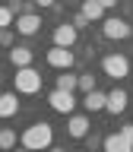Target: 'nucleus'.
<instances>
[{"mask_svg":"<svg viewBox=\"0 0 133 152\" xmlns=\"http://www.w3.org/2000/svg\"><path fill=\"white\" fill-rule=\"evenodd\" d=\"M19 142H22L26 149H32V152L51 149V146H54V127H51L48 121H35L32 127H26V130H22Z\"/></svg>","mask_w":133,"mask_h":152,"instance_id":"nucleus-1","label":"nucleus"},{"mask_svg":"<svg viewBox=\"0 0 133 152\" xmlns=\"http://www.w3.org/2000/svg\"><path fill=\"white\" fill-rule=\"evenodd\" d=\"M41 89V73L35 66H19L13 76V92L16 95H35Z\"/></svg>","mask_w":133,"mask_h":152,"instance_id":"nucleus-2","label":"nucleus"},{"mask_svg":"<svg viewBox=\"0 0 133 152\" xmlns=\"http://www.w3.org/2000/svg\"><path fill=\"white\" fill-rule=\"evenodd\" d=\"M102 35L108 38V41H124V38L133 35V26L127 19H121V16H108L102 22Z\"/></svg>","mask_w":133,"mask_h":152,"instance_id":"nucleus-3","label":"nucleus"},{"mask_svg":"<svg viewBox=\"0 0 133 152\" xmlns=\"http://www.w3.org/2000/svg\"><path fill=\"white\" fill-rule=\"evenodd\" d=\"M102 70H104V76H111L114 83H121V79L130 76V60H127L124 54H108L102 60Z\"/></svg>","mask_w":133,"mask_h":152,"instance_id":"nucleus-4","label":"nucleus"},{"mask_svg":"<svg viewBox=\"0 0 133 152\" xmlns=\"http://www.w3.org/2000/svg\"><path fill=\"white\" fill-rule=\"evenodd\" d=\"M48 64L54 66V70H73V64H76V54L70 51V48H51L48 51Z\"/></svg>","mask_w":133,"mask_h":152,"instance_id":"nucleus-5","label":"nucleus"},{"mask_svg":"<svg viewBox=\"0 0 133 152\" xmlns=\"http://www.w3.org/2000/svg\"><path fill=\"white\" fill-rule=\"evenodd\" d=\"M48 104H51V108H54L57 114H73V108H76V98H73V92L54 89V92L48 95Z\"/></svg>","mask_w":133,"mask_h":152,"instance_id":"nucleus-6","label":"nucleus"},{"mask_svg":"<svg viewBox=\"0 0 133 152\" xmlns=\"http://www.w3.org/2000/svg\"><path fill=\"white\" fill-rule=\"evenodd\" d=\"M38 28H41V16H38L35 10H32V13H19L16 16V32L19 35H38Z\"/></svg>","mask_w":133,"mask_h":152,"instance_id":"nucleus-7","label":"nucleus"},{"mask_svg":"<svg viewBox=\"0 0 133 152\" xmlns=\"http://www.w3.org/2000/svg\"><path fill=\"white\" fill-rule=\"evenodd\" d=\"M89 127H92L89 114H66V133L73 140H83L86 133H89Z\"/></svg>","mask_w":133,"mask_h":152,"instance_id":"nucleus-8","label":"nucleus"},{"mask_svg":"<svg viewBox=\"0 0 133 152\" xmlns=\"http://www.w3.org/2000/svg\"><path fill=\"white\" fill-rule=\"evenodd\" d=\"M127 102H130V98H127V92H124L121 86H114L111 92H108L104 111H108V114H124V111H127Z\"/></svg>","mask_w":133,"mask_h":152,"instance_id":"nucleus-9","label":"nucleus"},{"mask_svg":"<svg viewBox=\"0 0 133 152\" xmlns=\"http://www.w3.org/2000/svg\"><path fill=\"white\" fill-rule=\"evenodd\" d=\"M76 38H79V32L73 28V22H60V26L54 28V45L57 48H73Z\"/></svg>","mask_w":133,"mask_h":152,"instance_id":"nucleus-10","label":"nucleus"},{"mask_svg":"<svg viewBox=\"0 0 133 152\" xmlns=\"http://www.w3.org/2000/svg\"><path fill=\"white\" fill-rule=\"evenodd\" d=\"M7 57H10V64L16 66V70H19V66H32V60H35V54H32L28 45H13L7 51Z\"/></svg>","mask_w":133,"mask_h":152,"instance_id":"nucleus-11","label":"nucleus"},{"mask_svg":"<svg viewBox=\"0 0 133 152\" xmlns=\"http://www.w3.org/2000/svg\"><path fill=\"white\" fill-rule=\"evenodd\" d=\"M102 152H133V142H127L121 136V130H117V133H108L102 140Z\"/></svg>","mask_w":133,"mask_h":152,"instance_id":"nucleus-12","label":"nucleus"},{"mask_svg":"<svg viewBox=\"0 0 133 152\" xmlns=\"http://www.w3.org/2000/svg\"><path fill=\"white\" fill-rule=\"evenodd\" d=\"M104 102H108V92H98V89H92V92H86V95H83V108H86L89 114L104 111Z\"/></svg>","mask_w":133,"mask_h":152,"instance_id":"nucleus-13","label":"nucleus"},{"mask_svg":"<svg viewBox=\"0 0 133 152\" xmlns=\"http://www.w3.org/2000/svg\"><path fill=\"white\" fill-rule=\"evenodd\" d=\"M16 114H19L16 92H0V121H3V117H16Z\"/></svg>","mask_w":133,"mask_h":152,"instance_id":"nucleus-14","label":"nucleus"},{"mask_svg":"<svg viewBox=\"0 0 133 152\" xmlns=\"http://www.w3.org/2000/svg\"><path fill=\"white\" fill-rule=\"evenodd\" d=\"M79 13H83V16L89 19V22H98V19H104V13H108V10H104L102 3H98V0H83Z\"/></svg>","mask_w":133,"mask_h":152,"instance_id":"nucleus-15","label":"nucleus"},{"mask_svg":"<svg viewBox=\"0 0 133 152\" xmlns=\"http://www.w3.org/2000/svg\"><path fill=\"white\" fill-rule=\"evenodd\" d=\"M76 86H79V73L60 70V76H57V89H64V92H76Z\"/></svg>","mask_w":133,"mask_h":152,"instance_id":"nucleus-16","label":"nucleus"},{"mask_svg":"<svg viewBox=\"0 0 133 152\" xmlns=\"http://www.w3.org/2000/svg\"><path fill=\"white\" fill-rule=\"evenodd\" d=\"M16 149V130L0 127V152H13Z\"/></svg>","mask_w":133,"mask_h":152,"instance_id":"nucleus-17","label":"nucleus"},{"mask_svg":"<svg viewBox=\"0 0 133 152\" xmlns=\"http://www.w3.org/2000/svg\"><path fill=\"white\" fill-rule=\"evenodd\" d=\"M7 7L13 10V16H19V13H32V7H35V3H32V0H10Z\"/></svg>","mask_w":133,"mask_h":152,"instance_id":"nucleus-18","label":"nucleus"},{"mask_svg":"<svg viewBox=\"0 0 133 152\" xmlns=\"http://www.w3.org/2000/svg\"><path fill=\"white\" fill-rule=\"evenodd\" d=\"M76 89H79V92H92V89H95V76L92 73H79V86H76Z\"/></svg>","mask_w":133,"mask_h":152,"instance_id":"nucleus-19","label":"nucleus"},{"mask_svg":"<svg viewBox=\"0 0 133 152\" xmlns=\"http://www.w3.org/2000/svg\"><path fill=\"white\" fill-rule=\"evenodd\" d=\"M13 19H16V16H13V10H10L7 3H0V28H10V26H13Z\"/></svg>","mask_w":133,"mask_h":152,"instance_id":"nucleus-20","label":"nucleus"},{"mask_svg":"<svg viewBox=\"0 0 133 152\" xmlns=\"http://www.w3.org/2000/svg\"><path fill=\"white\" fill-rule=\"evenodd\" d=\"M83 140H86V149H89V152H95V149H102V140H104V136H95V133L89 130Z\"/></svg>","mask_w":133,"mask_h":152,"instance_id":"nucleus-21","label":"nucleus"},{"mask_svg":"<svg viewBox=\"0 0 133 152\" xmlns=\"http://www.w3.org/2000/svg\"><path fill=\"white\" fill-rule=\"evenodd\" d=\"M16 38H13V28H0V48H13Z\"/></svg>","mask_w":133,"mask_h":152,"instance_id":"nucleus-22","label":"nucleus"},{"mask_svg":"<svg viewBox=\"0 0 133 152\" xmlns=\"http://www.w3.org/2000/svg\"><path fill=\"white\" fill-rule=\"evenodd\" d=\"M70 22H73V28H76V32H83V28H89V26H92V22H89V19H86L83 13H76V16L70 19Z\"/></svg>","mask_w":133,"mask_h":152,"instance_id":"nucleus-23","label":"nucleus"},{"mask_svg":"<svg viewBox=\"0 0 133 152\" xmlns=\"http://www.w3.org/2000/svg\"><path fill=\"white\" fill-rule=\"evenodd\" d=\"M121 136L127 142H133V124H124V127H121Z\"/></svg>","mask_w":133,"mask_h":152,"instance_id":"nucleus-24","label":"nucleus"},{"mask_svg":"<svg viewBox=\"0 0 133 152\" xmlns=\"http://www.w3.org/2000/svg\"><path fill=\"white\" fill-rule=\"evenodd\" d=\"M35 7H41V10H54L57 7V0H32Z\"/></svg>","mask_w":133,"mask_h":152,"instance_id":"nucleus-25","label":"nucleus"},{"mask_svg":"<svg viewBox=\"0 0 133 152\" xmlns=\"http://www.w3.org/2000/svg\"><path fill=\"white\" fill-rule=\"evenodd\" d=\"M98 3H102L104 10H114V7H117V0H98Z\"/></svg>","mask_w":133,"mask_h":152,"instance_id":"nucleus-26","label":"nucleus"},{"mask_svg":"<svg viewBox=\"0 0 133 152\" xmlns=\"http://www.w3.org/2000/svg\"><path fill=\"white\" fill-rule=\"evenodd\" d=\"M48 152H66V149H60V146H51V149H48Z\"/></svg>","mask_w":133,"mask_h":152,"instance_id":"nucleus-27","label":"nucleus"},{"mask_svg":"<svg viewBox=\"0 0 133 152\" xmlns=\"http://www.w3.org/2000/svg\"><path fill=\"white\" fill-rule=\"evenodd\" d=\"M13 152H32V149H26V146H19V149H13Z\"/></svg>","mask_w":133,"mask_h":152,"instance_id":"nucleus-28","label":"nucleus"},{"mask_svg":"<svg viewBox=\"0 0 133 152\" xmlns=\"http://www.w3.org/2000/svg\"><path fill=\"white\" fill-rule=\"evenodd\" d=\"M64 3H76V0H64Z\"/></svg>","mask_w":133,"mask_h":152,"instance_id":"nucleus-29","label":"nucleus"},{"mask_svg":"<svg viewBox=\"0 0 133 152\" xmlns=\"http://www.w3.org/2000/svg\"><path fill=\"white\" fill-rule=\"evenodd\" d=\"M130 79H133V73H130Z\"/></svg>","mask_w":133,"mask_h":152,"instance_id":"nucleus-30","label":"nucleus"},{"mask_svg":"<svg viewBox=\"0 0 133 152\" xmlns=\"http://www.w3.org/2000/svg\"><path fill=\"white\" fill-rule=\"evenodd\" d=\"M0 51H3V48H0Z\"/></svg>","mask_w":133,"mask_h":152,"instance_id":"nucleus-31","label":"nucleus"},{"mask_svg":"<svg viewBox=\"0 0 133 152\" xmlns=\"http://www.w3.org/2000/svg\"><path fill=\"white\" fill-rule=\"evenodd\" d=\"M130 26H133V22H130Z\"/></svg>","mask_w":133,"mask_h":152,"instance_id":"nucleus-32","label":"nucleus"}]
</instances>
